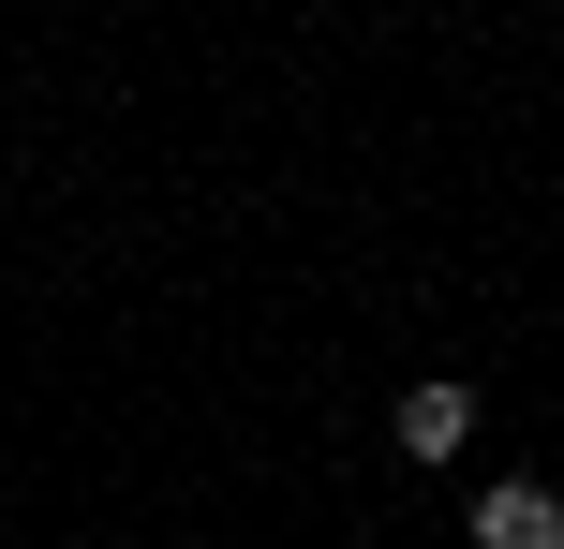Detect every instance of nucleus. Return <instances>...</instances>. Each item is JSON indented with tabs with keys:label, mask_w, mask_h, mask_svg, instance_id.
<instances>
[{
	"label": "nucleus",
	"mask_w": 564,
	"mask_h": 549,
	"mask_svg": "<svg viewBox=\"0 0 564 549\" xmlns=\"http://www.w3.org/2000/svg\"><path fill=\"white\" fill-rule=\"evenodd\" d=\"M476 549H564V491H535V475H490V491H476Z\"/></svg>",
	"instance_id": "1"
},
{
	"label": "nucleus",
	"mask_w": 564,
	"mask_h": 549,
	"mask_svg": "<svg viewBox=\"0 0 564 549\" xmlns=\"http://www.w3.org/2000/svg\"><path fill=\"white\" fill-rule=\"evenodd\" d=\"M401 446L416 461H460L476 446V386H401Z\"/></svg>",
	"instance_id": "2"
}]
</instances>
